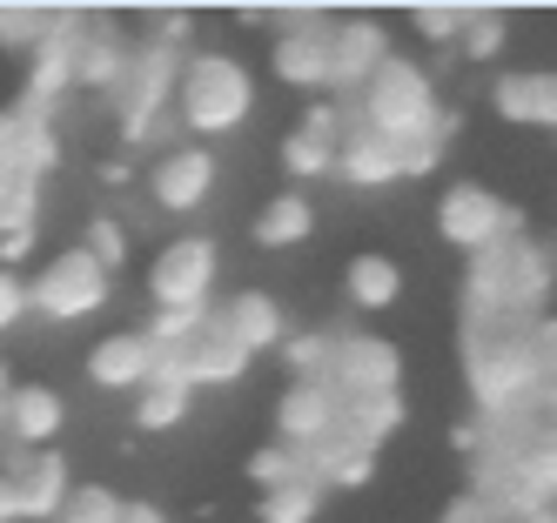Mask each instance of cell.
Here are the masks:
<instances>
[{"mask_svg": "<svg viewBox=\"0 0 557 523\" xmlns=\"http://www.w3.org/2000/svg\"><path fill=\"white\" fill-rule=\"evenodd\" d=\"M330 356H336L330 329H296L283 349H275V362H283L289 383H330Z\"/></svg>", "mask_w": 557, "mask_h": 523, "instance_id": "484cf974", "label": "cell"}, {"mask_svg": "<svg viewBox=\"0 0 557 523\" xmlns=\"http://www.w3.org/2000/svg\"><path fill=\"white\" fill-rule=\"evenodd\" d=\"M504 48H510V14L504 8H476L470 27H463V40H457V61L491 67V61H504Z\"/></svg>", "mask_w": 557, "mask_h": 523, "instance_id": "83f0119b", "label": "cell"}, {"mask_svg": "<svg viewBox=\"0 0 557 523\" xmlns=\"http://www.w3.org/2000/svg\"><path fill=\"white\" fill-rule=\"evenodd\" d=\"M108 296H114V275L82 249V241L54 249L27 275V315H41V322H88V315L108 309Z\"/></svg>", "mask_w": 557, "mask_h": 523, "instance_id": "277c9868", "label": "cell"}, {"mask_svg": "<svg viewBox=\"0 0 557 523\" xmlns=\"http://www.w3.org/2000/svg\"><path fill=\"white\" fill-rule=\"evenodd\" d=\"M154 356H162V349H154ZM162 362H169V370H175L188 389H228V383H243V376H249V362H256V356L235 343L228 329H215V315H209L202 329H195L182 349H169Z\"/></svg>", "mask_w": 557, "mask_h": 523, "instance_id": "5bb4252c", "label": "cell"}, {"mask_svg": "<svg viewBox=\"0 0 557 523\" xmlns=\"http://www.w3.org/2000/svg\"><path fill=\"white\" fill-rule=\"evenodd\" d=\"M101 182H108V188H128V182H135V154H108V161H101Z\"/></svg>", "mask_w": 557, "mask_h": 523, "instance_id": "f35d334b", "label": "cell"}, {"mask_svg": "<svg viewBox=\"0 0 557 523\" xmlns=\"http://www.w3.org/2000/svg\"><path fill=\"white\" fill-rule=\"evenodd\" d=\"M21 315H27V275L0 269V336H8V329H21Z\"/></svg>", "mask_w": 557, "mask_h": 523, "instance_id": "8d00e7d4", "label": "cell"}, {"mask_svg": "<svg viewBox=\"0 0 557 523\" xmlns=\"http://www.w3.org/2000/svg\"><path fill=\"white\" fill-rule=\"evenodd\" d=\"M396 54V40L376 14H330V101H356Z\"/></svg>", "mask_w": 557, "mask_h": 523, "instance_id": "9c48e42d", "label": "cell"}, {"mask_svg": "<svg viewBox=\"0 0 557 523\" xmlns=\"http://www.w3.org/2000/svg\"><path fill=\"white\" fill-rule=\"evenodd\" d=\"M215 182H222L215 148L175 141L169 154H154V169H148V201L162 215H195V209H209V201H215Z\"/></svg>", "mask_w": 557, "mask_h": 523, "instance_id": "30bf717a", "label": "cell"}, {"mask_svg": "<svg viewBox=\"0 0 557 523\" xmlns=\"http://www.w3.org/2000/svg\"><path fill=\"white\" fill-rule=\"evenodd\" d=\"M457 128H463V114H457V108H444V121H436L423 141H410V148H404V182H423V175L444 169V148L457 141Z\"/></svg>", "mask_w": 557, "mask_h": 523, "instance_id": "4dcf8cb0", "label": "cell"}, {"mask_svg": "<svg viewBox=\"0 0 557 523\" xmlns=\"http://www.w3.org/2000/svg\"><path fill=\"white\" fill-rule=\"evenodd\" d=\"M323 503H330L323 483H315V476H296V483H283V490L256 497V523H315V516H323Z\"/></svg>", "mask_w": 557, "mask_h": 523, "instance_id": "d4e9b609", "label": "cell"}, {"mask_svg": "<svg viewBox=\"0 0 557 523\" xmlns=\"http://www.w3.org/2000/svg\"><path fill=\"white\" fill-rule=\"evenodd\" d=\"M550 289H557V249L537 241L531 228L504 241V322L510 329H531V322L550 309Z\"/></svg>", "mask_w": 557, "mask_h": 523, "instance_id": "8fae6325", "label": "cell"}, {"mask_svg": "<svg viewBox=\"0 0 557 523\" xmlns=\"http://www.w3.org/2000/svg\"><path fill=\"white\" fill-rule=\"evenodd\" d=\"M356 121H363L370 135H383V141H396V148H410V141H423L436 121H444V95H436V80H430L423 61L389 54V61L376 67V80L356 95Z\"/></svg>", "mask_w": 557, "mask_h": 523, "instance_id": "7a4b0ae2", "label": "cell"}, {"mask_svg": "<svg viewBox=\"0 0 557 523\" xmlns=\"http://www.w3.org/2000/svg\"><path fill=\"white\" fill-rule=\"evenodd\" d=\"M0 476L14 483V497H21V523H54L67 490H74V470L61 450H8L0 443Z\"/></svg>", "mask_w": 557, "mask_h": 523, "instance_id": "4fadbf2b", "label": "cell"}, {"mask_svg": "<svg viewBox=\"0 0 557 523\" xmlns=\"http://www.w3.org/2000/svg\"><path fill=\"white\" fill-rule=\"evenodd\" d=\"M209 315H215V329H228L249 356H275V349L296 336V315L275 302L269 289H228V296H215Z\"/></svg>", "mask_w": 557, "mask_h": 523, "instance_id": "9a60e30c", "label": "cell"}, {"mask_svg": "<svg viewBox=\"0 0 557 523\" xmlns=\"http://www.w3.org/2000/svg\"><path fill=\"white\" fill-rule=\"evenodd\" d=\"M256 114V74L243 54L228 48H195L182 80H175V121L188 141H228L235 128H249Z\"/></svg>", "mask_w": 557, "mask_h": 523, "instance_id": "6da1fadb", "label": "cell"}, {"mask_svg": "<svg viewBox=\"0 0 557 523\" xmlns=\"http://www.w3.org/2000/svg\"><path fill=\"white\" fill-rule=\"evenodd\" d=\"M504 510L491 503V497H476V490H463V497H450L444 503V516H436V523H497Z\"/></svg>", "mask_w": 557, "mask_h": 523, "instance_id": "74e56055", "label": "cell"}, {"mask_svg": "<svg viewBox=\"0 0 557 523\" xmlns=\"http://www.w3.org/2000/svg\"><path fill=\"white\" fill-rule=\"evenodd\" d=\"M88 383L95 389H114V396H135L148 376H154V343L141 329H108L95 349H88Z\"/></svg>", "mask_w": 557, "mask_h": 523, "instance_id": "ffe728a7", "label": "cell"}, {"mask_svg": "<svg viewBox=\"0 0 557 523\" xmlns=\"http://www.w3.org/2000/svg\"><path fill=\"white\" fill-rule=\"evenodd\" d=\"M61 429H67V396L54 383H14L8 410H0V443L8 450H54Z\"/></svg>", "mask_w": 557, "mask_h": 523, "instance_id": "e0dca14e", "label": "cell"}, {"mask_svg": "<svg viewBox=\"0 0 557 523\" xmlns=\"http://www.w3.org/2000/svg\"><path fill=\"white\" fill-rule=\"evenodd\" d=\"M135 67V34L114 21V14H95L88 8V27H82V54H74V95H95V101H114L122 80Z\"/></svg>", "mask_w": 557, "mask_h": 523, "instance_id": "7c38bea8", "label": "cell"}, {"mask_svg": "<svg viewBox=\"0 0 557 523\" xmlns=\"http://www.w3.org/2000/svg\"><path fill=\"white\" fill-rule=\"evenodd\" d=\"M249 235H256V249H269V256H289V249H302V241L315 235V201H309L302 188L269 195L262 209H256V222H249Z\"/></svg>", "mask_w": 557, "mask_h": 523, "instance_id": "7402d4cb", "label": "cell"}, {"mask_svg": "<svg viewBox=\"0 0 557 523\" xmlns=\"http://www.w3.org/2000/svg\"><path fill=\"white\" fill-rule=\"evenodd\" d=\"M122 523H169V510H162V503H141V497H135V503H122Z\"/></svg>", "mask_w": 557, "mask_h": 523, "instance_id": "ab89813d", "label": "cell"}, {"mask_svg": "<svg viewBox=\"0 0 557 523\" xmlns=\"http://www.w3.org/2000/svg\"><path fill=\"white\" fill-rule=\"evenodd\" d=\"M82 249H88L108 275H122V269H128V222H122V215H95V222L82 228Z\"/></svg>", "mask_w": 557, "mask_h": 523, "instance_id": "d6a6232c", "label": "cell"}, {"mask_svg": "<svg viewBox=\"0 0 557 523\" xmlns=\"http://www.w3.org/2000/svg\"><path fill=\"white\" fill-rule=\"evenodd\" d=\"M497 523H517V516H497Z\"/></svg>", "mask_w": 557, "mask_h": 523, "instance_id": "7bdbcfd3", "label": "cell"}, {"mask_svg": "<svg viewBox=\"0 0 557 523\" xmlns=\"http://www.w3.org/2000/svg\"><path fill=\"white\" fill-rule=\"evenodd\" d=\"M54 8H41V0H0V54H34L41 48V34H48Z\"/></svg>", "mask_w": 557, "mask_h": 523, "instance_id": "4316f807", "label": "cell"}, {"mask_svg": "<svg viewBox=\"0 0 557 523\" xmlns=\"http://www.w3.org/2000/svg\"><path fill=\"white\" fill-rule=\"evenodd\" d=\"M436 235H444L450 249L470 262V256L497 249V241L524 235V215H517L491 182H450L444 195H436Z\"/></svg>", "mask_w": 557, "mask_h": 523, "instance_id": "8992f818", "label": "cell"}, {"mask_svg": "<svg viewBox=\"0 0 557 523\" xmlns=\"http://www.w3.org/2000/svg\"><path fill=\"white\" fill-rule=\"evenodd\" d=\"M269 27V74L302 101L330 95V8H275Z\"/></svg>", "mask_w": 557, "mask_h": 523, "instance_id": "5b68a950", "label": "cell"}, {"mask_svg": "<svg viewBox=\"0 0 557 523\" xmlns=\"http://www.w3.org/2000/svg\"><path fill=\"white\" fill-rule=\"evenodd\" d=\"M195 416V389L169 370L162 356H154V376L135 389V429H148V436H162V429H182Z\"/></svg>", "mask_w": 557, "mask_h": 523, "instance_id": "cb8c5ba5", "label": "cell"}, {"mask_svg": "<svg viewBox=\"0 0 557 523\" xmlns=\"http://www.w3.org/2000/svg\"><path fill=\"white\" fill-rule=\"evenodd\" d=\"M296 476H309V463H302V450H289V443H262V450L249 457V483H256V497L283 490V483H296Z\"/></svg>", "mask_w": 557, "mask_h": 523, "instance_id": "1f68e13d", "label": "cell"}, {"mask_svg": "<svg viewBox=\"0 0 557 523\" xmlns=\"http://www.w3.org/2000/svg\"><path fill=\"white\" fill-rule=\"evenodd\" d=\"M410 423V402H404V389H389V396H343V436L356 443V450H370V457H383V443Z\"/></svg>", "mask_w": 557, "mask_h": 523, "instance_id": "603a6c76", "label": "cell"}, {"mask_svg": "<svg viewBox=\"0 0 557 523\" xmlns=\"http://www.w3.org/2000/svg\"><path fill=\"white\" fill-rule=\"evenodd\" d=\"M343 423V396L330 383H289L275 396V443H289V450H323Z\"/></svg>", "mask_w": 557, "mask_h": 523, "instance_id": "2e32d148", "label": "cell"}, {"mask_svg": "<svg viewBox=\"0 0 557 523\" xmlns=\"http://www.w3.org/2000/svg\"><path fill=\"white\" fill-rule=\"evenodd\" d=\"M404 289H410V275H404V262H396L389 249H356L343 262V302L356 315H389L396 302H404Z\"/></svg>", "mask_w": 557, "mask_h": 523, "instance_id": "44dd1931", "label": "cell"}, {"mask_svg": "<svg viewBox=\"0 0 557 523\" xmlns=\"http://www.w3.org/2000/svg\"><path fill=\"white\" fill-rule=\"evenodd\" d=\"M54 523H122V497H114L108 483H74Z\"/></svg>", "mask_w": 557, "mask_h": 523, "instance_id": "836d02e7", "label": "cell"}, {"mask_svg": "<svg viewBox=\"0 0 557 523\" xmlns=\"http://www.w3.org/2000/svg\"><path fill=\"white\" fill-rule=\"evenodd\" d=\"M202 322H209V309H148V322H141V336L154 343V349H182L195 329H202Z\"/></svg>", "mask_w": 557, "mask_h": 523, "instance_id": "e575fe53", "label": "cell"}, {"mask_svg": "<svg viewBox=\"0 0 557 523\" xmlns=\"http://www.w3.org/2000/svg\"><path fill=\"white\" fill-rule=\"evenodd\" d=\"M330 336H336V356H330V389L336 396H389V389H404V349H396L389 336L343 329V322H330Z\"/></svg>", "mask_w": 557, "mask_h": 523, "instance_id": "ba28073f", "label": "cell"}, {"mask_svg": "<svg viewBox=\"0 0 557 523\" xmlns=\"http://www.w3.org/2000/svg\"><path fill=\"white\" fill-rule=\"evenodd\" d=\"M470 14L476 8H463V0H423V8H410V21H417V34L430 40L436 54H457V40H463V27H470Z\"/></svg>", "mask_w": 557, "mask_h": 523, "instance_id": "f1b7e54d", "label": "cell"}, {"mask_svg": "<svg viewBox=\"0 0 557 523\" xmlns=\"http://www.w3.org/2000/svg\"><path fill=\"white\" fill-rule=\"evenodd\" d=\"M491 108L510 121V128L557 135V67H504L491 80Z\"/></svg>", "mask_w": 557, "mask_h": 523, "instance_id": "ac0fdd59", "label": "cell"}, {"mask_svg": "<svg viewBox=\"0 0 557 523\" xmlns=\"http://www.w3.org/2000/svg\"><path fill=\"white\" fill-rule=\"evenodd\" d=\"M0 523H21V497H14L8 476H0Z\"/></svg>", "mask_w": 557, "mask_h": 523, "instance_id": "60d3db41", "label": "cell"}, {"mask_svg": "<svg viewBox=\"0 0 557 523\" xmlns=\"http://www.w3.org/2000/svg\"><path fill=\"white\" fill-rule=\"evenodd\" d=\"M336 182L356 188V195H383V188L404 182V148L370 135L363 121H356V128L343 135V148H336Z\"/></svg>", "mask_w": 557, "mask_h": 523, "instance_id": "d6986e66", "label": "cell"}, {"mask_svg": "<svg viewBox=\"0 0 557 523\" xmlns=\"http://www.w3.org/2000/svg\"><path fill=\"white\" fill-rule=\"evenodd\" d=\"M8 396H14V370H8V356H0V410H8Z\"/></svg>", "mask_w": 557, "mask_h": 523, "instance_id": "b9f144b4", "label": "cell"}, {"mask_svg": "<svg viewBox=\"0 0 557 523\" xmlns=\"http://www.w3.org/2000/svg\"><path fill=\"white\" fill-rule=\"evenodd\" d=\"M524 356H531L537 383H557V309H544L531 329H524Z\"/></svg>", "mask_w": 557, "mask_h": 523, "instance_id": "d590c367", "label": "cell"}, {"mask_svg": "<svg viewBox=\"0 0 557 523\" xmlns=\"http://www.w3.org/2000/svg\"><path fill=\"white\" fill-rule=\"evenodd\" d=\"M41 228V182L0 175V241L8 235H34Z\"/></svg>", "mask_w": 557, "mask_h": 523, "instance_id": "f546056e", "label": "cell"}, {"mask_svg": "<svg viewBox=\"0 0 557 523\" xmlns=\"http://www.w3.org/2000/svg\"><path fill=\"white\" fill-rule=\"evenodd\" d=\"M463 389L476 402V416H510L544 389L531 356H524V329H463Z\"/></svg>", "mask_w": 557, "mask_h": 523, "instance_id": "3957f363", "label": "cell"}, {"mask_svg": "<svg viewBox=\"0 0 557 523\" xmlns=\"http://www.w3.org/2000/svg\"><path fill=\"white\" fill-rule=\"evenodd\" d=\"M222 249L209 235H169L148 256V302L154 309H215Z\"/></svg>", "mask_w": 557, "mask_h": 523, "instance_id": "52a82bcc", "label": "cell"}]
</instances>
